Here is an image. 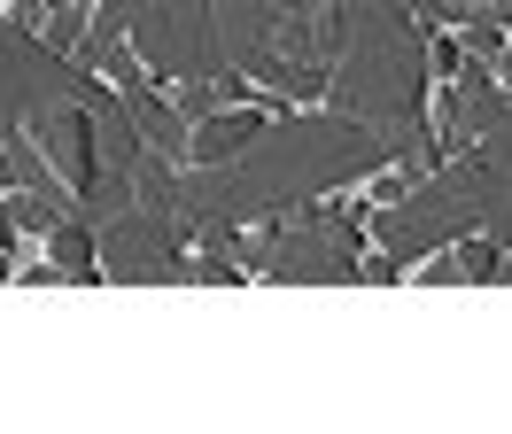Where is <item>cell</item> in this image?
Wrapping results in <instances>:
<instances>
[{"mask_svg": "<svg viewBox=\"0 0 512 434\" xmlns=\"http://www.w3.org/2000/svg\"><path fill=\"white\" fill-rule=\"evenodd\" d=\"M24 140L47 155V171H55V186H63L70 202H86V194L101 186V163H94V117H86L78 101H47V109L24 124Z\"/></svg>", "mask_w": 512, "mask_h": 434, "instance_id": "obj_1", "label": "cell"}, {"mask_svg": "<svg viewBox=\"0 0 512 434\" xmlns=\"http://www.w3.org/2000/svg\"><path fill=\"white\" fill-rule=\"evenodd\" d=\"M264 124H280V109H272V101H225V109H210V117H194V124H187L179 163H187V171H202V163H225L233 148H249Z\"/></svg>", "mask_w": 512, "mask_h": 434, "instance_id": "obj_2", "label": "cell"}, {"mask_svg": "<svg viewBox=\"0 0 512 434\" xmlns=\"http://www.w3.org/2000/svg\"><path fill=\"white\" fill-rule=\"evenodd\" d=\"M32 272H63V279H109V264H101V248L86 225H70V217H55L47 233H39V264Z\"/></svg>", "mask_w": 512, "mask_h": 434, "instance_id": "obj_3", "label": "cell"}, {"mask_svg": "<svg viewBox=\"0 0 512 434\" xmlns=\"http://www.w3.org/2000/svg\"><path fill=\"white\" fill-rule=\"evenodd\" d=\"M489 272H497V233H466V241H450L443 256H419V264H404L396 279L427 287V279H489Z\"/></svg>", "mask_w": 512, "mask_h": 434, "instance_id": "obj_4", "label": "cell"}, {"mask_svg": "<svg viewBox=\"0 0 512 434\" xmlns=\"http://www.w3.org/2000/svg\"><path fill=\"white\" fill-rule=\"evenodd\" d=\"M489 78H497V93H505V101H512V31H505V55L489 62Z\"/></svg>", "mask_w": 512, "mask_h": 434, "instance_id": "obj_5", "label": "cell"}]
</instances>
